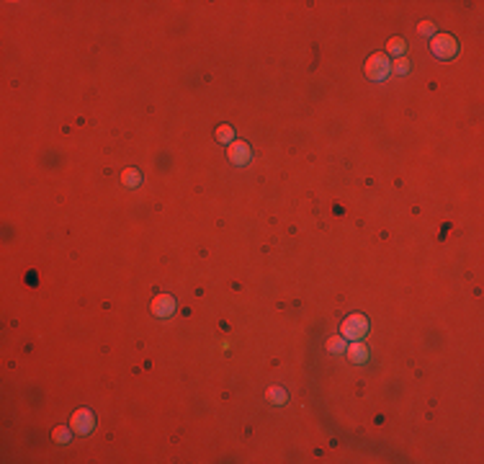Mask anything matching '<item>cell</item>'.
<instances>
[{"instance_id": "14", "label": "cell", "mask_w": 484, "mask_h": 464, "mask_svg": "<svg viewBox=\"0 0 484 464\" xmlns=\"http://www.w3.org/2000/svg\"><path fill=\"white\" fill-rule=\"evenodd\" d=\"M52 436H54V441H59V444H67V441H70V431H67V428H54Z\"/></svg>"}, {"instance_id": "10", "label": "cell", "mask_w": 484, "mask_h": 464, "mask_svg": "<svg viewBox=\"0 0 484 464\" xmlns=\"http://www.w3.org/2000/svg\"><path fill=\"white\" fill-rule=\"evenodd\" d=\"M121 181H124V186L134 188V186H139V183H142V173H139L137 168H127V170H124V176H121Z\"/></svg>"}, {"instance_id": "9", "label": "cell", "mask_w": 484, "mask_h": 464, "mask_svg": "<svg viewBox=\"0 0 484 464\" xmlns=\"http://www.w3.org/2000/svg\"><path fill=\"white\" fill-rule=\"evenodd\" d=\"M405 47H407V42L402 36H394V39H389L386 42V54H405Z\"/></svg>"}, {"instance_id": "6", "label": "cell", "mask_w": 484, "mask_h": 464, "mask_svg": "<svg viewBox=\"0 0 484 464\" xmlns=\"http://www.w3.org/2000/svg\"><path fill=\"white\" fill-rule=\"evenodd\" d=\"M175 312V299L170 294H160L152 299V315L157 317H170Z\"/></svg>"}, {"instance_id": "3", "label": "cell", "mask_w": 484, "mask_h": 464, "mask_svg": "<svg viewBox=\"0 0 484 464\" xmlns=\"http://www.w3.org/2000/svg\"><path fill=\"white\" fill-rule=\"evenodd\" d=\"M430 49H433V54H435L438 60H451V57L459 52V44H456V39H453L451 34H438V36L433 39Z\"/></svg>"}, {"instance_id": "5", "label": "cell", "mask_w": 484, "mask_h": 464, "mask_svg": "<svg viewBox=\"0 0 484 464\" xmlns=\"http://www.w3.org/2000/svg\"><path fill=\"white\" fill-rule=\"evenodd\" d=\"M227 155H229V160H232L234 165H248L250 158H253V152H250V144H248V142H232L229 150H227Z\"/></svg>"}, {"instance_id": "15", "label": "cell", "mask_w": 484, "mask_h": 464, "mask_svg": "<svg viewBox=\"0 0 484 464\" xmlns=\"http://www.w3.org/2000/svg\"><path fill=\"white\" fill-rule=\"evenodd\" d=\"M417 31H420V34H422V36H430V34H433V31H435V26H433V23H430V21H422V23H420V26H417Z\"/></svg>"}, {"instance_id": "13", "label": "cell", "mask_w": 484, "mask_h": 464, "mask_svg": "<svg viewBox=\"0 0 484 464\" xmlns=\"http://www.w3.org/2000/svg\"><path fill=\"white\" fill-rule=\"evenodd\" d=\"M391 67H394L397 75H407V72H410V62H407V60H397Z\"/></svg>"}, {"instance_id": "2", "label": "cell", "mask_w": 484, "mask_h": 464, "mask_svg": "<svg viewBox=\"0 0 484 464\" xmlns=\"http://www.w3.org/2000/svg\"><path fill=\"white\" fill-rule=\"evenodd\" d=\"M340 335L348 340H360L363 335H369V320L363 315H350L340 325Z\"/></svg>"}, {"instance_id": "11", "label": "cell", "mask_w": 484, "mask_h": 464, "mask_svg": "<svg viewBox=\"0 0 484 464\" xmlns=\"http://www.w3.org/2000/svg\"><path fill=\"white\" fill-rule=\"evenodd\" d=\"M327 351H330V354H343V351H345V338H343V335L330 338V340H327Z\"/></svg>"}, {"instance_id": "7", "label": "cell", "mask_w": 484, "mask_h": 464, "mask_svg": "<svg viewBox=\"0 0 484 464\" xmlns=\"http://www.w3.org/2000/svg\"><path fill=\"white\" fill-rule=\"evenodd\" d=\"M348 359H350L353 364H366V361H369V348L363 345L360 340H353V345L348 348Z\"/></svg>"}, {"instance_id": "12", "label": "cell", "mask_w": 484, "mask_h": 464, "mask_svg": "<svg viewBox=\"0 0 484 464\" xmlns=\"http://www.w3.org/2000/svg\"><path fill=\"white\" fill-rule=\"evenodd\" d=\"M217 139H219V142H224V144H227V142H232V139H234V129H232V127H227V124H224V127H219V129H217Z\"/></svg>"}, {"instance_id": "8", "label": "cell", "mask_w": 484, "mask_h": 464, "mask_svg": "<svg viewBox=\"0 0 484 464\" xmlns=\"http://www.w3.org/2000/svg\"><path fill=\"white\" fill-rule=\"evenodd\" d=\"M265 397H268V402H273V405H284V402L289 400V392L284 390V387H270V390L265 392Z\"/></svg>"}, {"instance_id": "4", "label": "cell", "mask_w": 484, "mask_h": 464, "mask_svg": "<svg viewBox=\"0 0 484 464\" xmlns=\"http://www.w3.org/2000/svg\"><path fill=\"white\" fill-rule=\"evenodd\" d=\"M93 428H96V418H93V413H90L88 408L75 410V415H72V431H75L77 436H88Z\"/></svg>"}, {"instance_id": "1", "label": "cell", "mask_w": 484, "mask_h": 464, "mask_svg": "<svg viewBox=\"0 0 484 464\" xmlns=\"http://www.w3.org/2000/svg\"><path fill=\"white\" fill-rule=\"evenodd\" d=\"M363 72H366L369 80H376V83L386 80V77L391 75V62H389V54H384V52L371 54V57L366 60V67H363Z\"/></svg>"}]
</instances>
